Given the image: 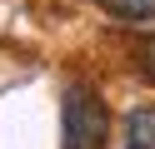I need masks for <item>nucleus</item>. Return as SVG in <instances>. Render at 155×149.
Wrapping results in <instances>:
<instances>
[{
	"instance_id": "f257e3e1",
	"label": "nucleus",
	"mask_w": 155,
	"mask_h": 149,
	"mask_svg": "<svg viewBox=\"0 0 155 149\" xmlns=\"http://www.w3.org/2000/svg\"><path fill=\"white\" fill-rule=\"evenodd\" d=\"M60 129H65V149H105L110 114H105L100 95H95L90 85H70V89H65Z\"/></svg>"
},
{
	"instance_id": "20e7f679",
	"label": "nucleus",
	"mask_w": 155,
	"mask_h": 149,
	"mask_svg": "<svg viewBox=\"0 0 155 149\" xmlns=\"http://www.w3.org/2000/svg\"><path fill=\"white\" fill-rule=\"evenodd\" d=\"M140 75L150 79V85H155V40H150V45L140 50Z\"/></svg>"
},
{
	"instance_id": "7ed1b4c3",
	"label": "nucleus",
	"mask_w": 155,
	"mask_h": 149,
	"mask_svg": "<svg viewBox=\"0 0 155 149\" xmlns=\"http://www.w3.org/2000/svg\"><path fill=\"white\" fill-rule=\"evenodd\" d=\"M95 5H100L105 15L125 20V25H145V20H155V0H95Z\"/></svg>"
},
{
	"instance_id": "f03ea898",
	"label": "nucleus",
	"mask_w": 155,
	"mask_h": 149,
	"mask_svg": "<svg viewBox=\"0 0 155 149\" xmlns=\"http://www.w3.org/2000/svg\"><path fill=\"white\" fill-rule=\"evenodd\" d=\"M125 149H155V104L135 109L125 119Z\"/></svg>"
}]
</instances>
